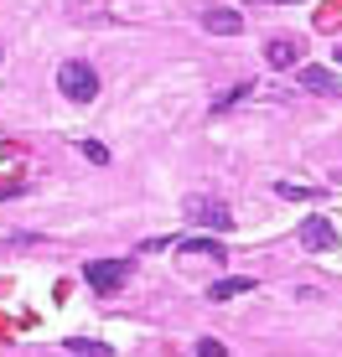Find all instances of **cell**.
<instances>
[{
	"mask_svg": "<svg viewBox=\"0 0 342 357\" xmlns=\"http://www.w3.org/2000/svg\"><path fill=\"white\" fill-rule=\"evenodd\" d=\"M57 89H63V98H73V104H94L99 98V73H94V63H63L57 68Z\"/></svg>",
	"mask_w": 342,
	"mask_h": 357,
	"instance_id": "obj_1",
	"label": "cell"
},
{
	"mask_svg": "<svg viewBox=\"0 0 342 357\" xmlns=\"http://www.w3.org/2000/svg\"><path fill=\"white\" fill-rule=\"evenodd\" d=\"M83 280H89V290L114 295V290L130 280V264H125V259H89V264H83Z\"/></svg>",
	"mask_w": 342,
	"mask_h": 357,
	"instance_id": "obj_2",
	"label": "cell"
},
{
	"mask_svg": "<svg viewBox=\"0 0 342 357\" xmlns=\"http://www.w3.org/2000/svg\"><path fill=\"white\" fill-rule=\"evenodd\" d=\"M296 238H301V249H306V254H327V249H337V228L327 223L322 213H311L306 223L296 228Z\"/></svg>",
	"mask_w": 342,
	"mask_h": 357,
	"instance_id": "obj_3",
	"label": "cell"
},
{
	"mask_svg": "<svg viewBox=\"0 0 342 357\" xmlns=\"http://www.w3.org/2000/svg\"><path fill=\"white\" fill-rule=\"evenodd\" d=\"M187 218H192V223H202V228H213V233L234 228V213H228L218 197H198V202H187Z\"/></svg>",
	"mask_w": 342,
	"mask_h": 357,
	"instance_id": "obj_4",
	"label": "cell"
},
{
	"mask_svg": "<svg viewBox=\"0 0 342 357\" xmlns=\"http://www.w3.org/2000/svg\"><path fill=\"white\" fill-rule=\"evenodd\" d=\"M202 31H213V36H239V31H244V16H239V10H228V6H207V10H202Z\"/></svg>",
	"mask_w": 342,
	"mask_h": 357,
	"instance_id": "obj_5",
	"label": "cell"
},
{
	"mask_svg": "<svg viewBox=\"0 0 342 357\" xmlns=\"http://www.w3.org/2000/svg\"><path fill=\"white\" fill-rule=\"evenodd\" d=\"M301 89H306V93H337L342 83H337V73H327V68L306 63V68H301Z\"/></svg>",
	"mask_w": 342,
	"mask_h": 357,
	"instance_id": "obj_6",
	"label": "cell"
},
{
	"mask_svg": "<svg viewBox=\"0 0 342 357\" xmlns=\"http://www.w3.org/2000/svg\"><path fill=\"white\" fill-rule=\"evenodd\" d=\"M265 57H270V68H296V63H301V42H290V36H275V42L265 47Z\"/></svg>",
	"mask_w": 342,
	"mask_h": 357,
	"instance_id": "obj_7",
	"label": "cell"
},
{
	"mask_svg": "<svg viewBox=\"0 0 342 357\" xmlns=\"http://www.w3.org/2000/svg\"><path fill=\"white\" fill-rule=\"evenodd\" d=\"M254 280H218L213 290H207V301H234V295H249Z\"/></svg>",
	"mask_w": 342,
	"mask_h": 357,
	"instance_id": "obj_8",
	"label": "cell"
},
{
	"mask_svg": "<svg viewBox=\"0 0 342 357\" xmlns=\"http://www.w3.org/2000/svg\"><path fill=\"white\" fill-rule=\"evenodd\" d=\"M249 93H254V83H249V78H244V83H234V89H228V93H218V98H213V114H223V109L244 104V98H249Z\"/></svg>",
	"mask_w": 342,
	"mask_h": 357,
	"instance_id": "obj_9",
	"label": "cell"
},
{
	"mask_svg": "<svg viewBox=\"0 0 342 357\" xmlns=\"http://www.w3.org/2000/svg\"><path fill=\"white\" fill-rule=\"evenodd\" d=\"M63 347L68 352H83V357H109V347H104V342H94V337H68Z\"/></svg>",
	"mask_w": 342,
	"mask_h": 357,
	"instance_id": "obj_10",
	"label": "cell"
},
{
	"mask_svg": "<svg viewBox=\"0 0 342 357\" xmlns=\"http://www.w3.org/2000/svg\"><path fill=\"white\" fill-rule=\"evenodd\" d=\"M181 249H192V254H207V259H223V243H218V238H187V243H181Z\"/></svg>",
	"mask_w": 342,
	"mask_h": 357,
	"instance_id": "obj_11",
	"label": "cell"
},
{
	"mask_svg": "<svg viewBox=\"0 0 342 357\" xmlns=\"http://www.w3.org/2000/svg\"><path fill=\"white\" fill-rule=\"evenodd\" d=\"M275 197H290V202H311V187H296V181H275Z\"/></svg>",
	"mask_w": 342,
	"mask_h": 357,
	"instance_id": "obj_12",
	"label": "cell"
},
{
	"mask_svg": "<svg viewBox=\"0 0 342 357\" xmlns=\"http://www.w3.org/2000/svg\"><path fill=\"white\" fill-rule=\"evenodd\" d=\"M83 155H89V161H94V166H109V151H104V145H99V140H83Z\"/></svg>",
	"mask_w": 342,
	"mask_h": 357,
	"instance_id": "obj_13",
	"label": "cell"
},
{
	"mask_svg": "<svg viewBox=\"0 0 342 357\" xmlns=\"http://www.w3.org/2000/svg\"><path fill=\"white\" fill-rule=\"evenodd\" d=\"M218 352H223V342H213V337L198 342V357H218Z\"/></svg>",
	"mask_w": 342,
	"mask_h": 357,
	"instance_id": "obj_14",
	"label": "cell"
},
{
	"mask_svg": "<svg viewBox=\"0 0 342 357\" xmlns=\"http://www.w3.org/2000/svg\"><path fill=\"white\" fill-rule=\"evenodd\" d=\"M260 6H296V0H260Z\"/></svg>",
	"mask_w": 342,
	"mask_h": 357,
	"instance_id": "obj_15",
	"label": "cell"
},
{
	"mask_svg": "<svg viewBox=\"0 0 342 357\" xmlns=\"http://www.w3.org/2000/svg\"><path fill=\"white\" fill-rule=\"evenodd\" d=\"M0 57H6V52H0Z\"/></svg>",
	"mask_w": 342,
	"mask_h": 357,
	"instance_id": "obj_16",
	"label": "cell"
}]
</instances>
